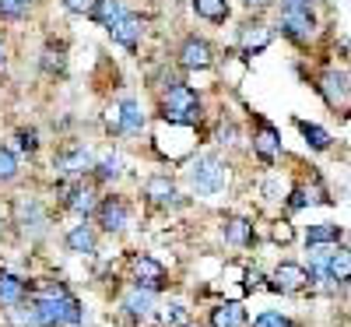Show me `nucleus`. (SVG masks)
Returning <instances> with one entry per match:
<instances>
[{
  "label": "nucleus",
  "instance_id": "39",
  "mask_svg": "<svg viewBox=\"0 0 351 327\" xmlns=\"http://www.w3.org/2000/svg\"><path fill=\"white\" fill-rule=\"evenodd\" d=\"M0 232H4V215H0Z\"/></svg>",
  "mask_w": 351,
  "mask_h": 327
},
{
  "label": "nucleus",
  "instance_id": "27",
  "mask_svg": "<svg viewBox=\"0 0 351 327\" xmlns=\"http://www.w3.org/2000/svg\"><path fill=\"white\" fill-rule=\"evenodd\" d=\"M67 204H71V212H77V215H92L95 212V190L92 187H77Z\"/></svg>",
  "mask_w": 351,
  "mask_h": 327
},
{
  "label": "nucleus",
  "instance_id": "11",
  "mask_svg": "<svg viewBox=\"0 0 351 327\" xmlns=\"http://www.w3.org/2000/svg\"><path fill=\"white\" fill-rule=\"evenodd\" d=\"M253 148H256V155H260L263 162H274L278 152H281V137H278V131H274L271 124H260V134L253 137Z\"/></svg>",
  "mask_w": 351,
  "mask_h": 327
},
{
  "label": "nucleus",
  "instance_id": "21",
  "mask_svg": "<svg viewBox=\"0 0 351 327\" xmlns=\"http://www.w3.org/2000/svg\"><path fill=\"white\" fill-rule=\"evenodd\" d=\"M21 300H25V282L18 275H0V303L18 306Z\"/></svg>",
  "mask_w": 351,
  "mask_h": 327
},
{
  "label": "nucleus",
  "instance_id": "36",
  "mask_svg": "<svg viewBox=\"0 0 351 327\" xmlns=\"http://www.w3.org/2000/svg\"><path fill=\"white\" fill-rule=\"evenodd\" d=\"M313 0H285V11H309Z\"/></svg>",
  "mask_w": 351,
  "mask_h": 327
},
{
  "label": "nucleus",
  "instance_id": "8",
  "mask_svg": "<svg viewBox=\"0 0 351 327\" xmlns=\"http://www.w3.org/2000/svg\"><path fill=\"white\" fill-rule=\"evenodd\" d=\"M134 275H137V285H144V289L155 292V289L165 282V267H162L155 257L141 253V257H134Z\"/></svg>",
  "mask_w": 351,
  "mask_h": 327
},
{
  "label": "nucleus",
  "instance_id": "2",
  "mask_svg": "<svg viewBox=\"0 0 351 327\" xmlns=\"http://www.w3.org/2000/svg\"><path fill=\"white\" fill-rule=\"evenodd\" d=\"M162 116H165L169 124L193 127V124L200 120V99H197V92H193L190 84L176 81L169 92H165V99H162Z\"/></svg>",
  "mask_w": 351,
  "mask_h": 327
},
{
  "label": "nucleus",
  "instance_id": "13",
  "mask_svg": "<svg viewBox=\"0 0 351 327\" xmlns=\"http://www.w3.org/2000/svg\"><path fill=\"white\" fill-rule=\"evenodd\" d=\"M319 92H324V99H327L330 106L344 102V99H348V78L337 74V71H327L324 78H319Z\"/></svg>",
  "mask_w": 351,
  "mask_h": 327
},
{
  "label": "nucleus",
  "instance_id": "3",
  "mask_svg": "<svg viewBox=\"0 0 351 327\" xmlns=\"http://www.w3.org/2000/svg\"><path fill=\"white\" fill-rule=\"evenodd\" d=\"M225 183H228V166H225V159H218V155H200V159L190 166V187H193L197 194L211 197V194L225 190Z\"/></svg>",
  "mask_w": 351,
  "mask_h": 327
},
{
  "label": "nucleus",
  "instance_id": "34",
  "mask_svg": "<svg viewBox=\"0 0 351 327\" xmlns=\"http://www.w3.org/2000/svg\"><path fill=\"white\" fill-rule=\"evenodd\" d=\"M18 141H21L25 152H36V148H39V134L36 131H18Z\"/></svg>",
  "mask_w": 351,
  "mask_h": 327
},
{
  "label": "nucleus",
  "instance_id": "15",
  "mask_svg": "<svg viewBox=\"0 0 351 327\" xmlns=\"http://www.w3.org/2000/svg\"><path fill=\"white\" fill-rule=\"evenodd\" d=\"M152 306H155V295H152V289H144V285H137V289H130L123 295V310H130L134 317H148Z\"/></svg>",
  "mask_w": 351,
  "mask_h": 327
},
{
  "label": "nucleus",
  "instance_id": "37",
  "mask_svg": "<svg viewBox=\"0 0 351 327\" xmlns=\"http://www.w3.org/2000/svg\"><path fill=\"white\" fill-rule=\"evenodd\" d=\"M246 4H250V8H260V4H267V0H246Z\"/></svg>",
  "mask_w": 351,
  "mask_h": 327
},
{
  "label": "nucleus",
  "instance_id": "31",
  "mask_svg": "<svg viewBox=\"0 0 351 327\" xmlns=\"http://www.w3.org/2000/svg\"><path fill=\"white\" fill-rule=\"evenodd\" d=\"M28 0H0V18H25Z\"/></svg>",
  "mask_w": 351,
  "mask_h": 327
},
{
  "label": "nucleus",
  "instance_id": "16",
  "mask_svg": "<svg viewBox=\"0 0 351 327\" xmlns=\"http://www.w3.org/2000/svg\"><path fill=\"white\" fill-rule=\"evenodd\" d=\"M120 131L123 134H141L144 131V113L137 99H123L120 102Z\"/></svg>",
  "mask_w": 351,
  "mask_h": 327
},
{
  "label": "nucleus",
  "instance_id": "29",
  "mask_svg": "<svg viewBox=\"0 0 351 327\" xmlns=\"http://www.w3.org/2000/svg\"><path fill=\"white\" fill-rule=\"evenodd\" d=\"M162 324H165V327H186V324H190L186 306H180V303H169V306L162 310Z\"/></svg>",
  "mask_w": 351,
  "mask_h": 327
},
{
  "label": "nucleus",
  "instance_id": "18",
  "mask_svg": "<svg viewBox=\"0 0 351 327\" xmlns=\"http://www.w3.org/2000/svg\"><path fill=\"white\" fill-rule=\"evenodd\" d=\"M327 278L334 282H351V247H341L327 257Z\"/></svg>",
  "mask_w": 351,
  "mask_h": 327
},
{
  "label": "nucleus",
  "instance_id": "5",
  "mask_svg": "<svg viewBox=\"0 0 351 327\" xmlns=\"http://www.w3.org/2000/svg\"><path fill=\"white\" fill-rule=\"evenodd\" d=\"M309 271L302 264H291V260H285V264H278V271H274V289L278 292H299V289H306L309 285Z\"/></svg>",
  "mask_w": 351,
  "mask_h": 327
},
{
  "label": "nucleus",
  "instance_id": "22",
  "mask_svg": "<svg viewBox=\"0 0 351 327\" xmlns=\"http://www.w3.org/2000/svg\"><path fill=\"white\" fill-rule=\"evenodd\" d=\"M144 197H152L155 204H165V201L176 197V187H172L169 176H152V180L144 183Z\"/></svg>",
  "mask_w": 351,
  "mask_h": 327
},
{
  "label": "nucleus",
  "instance_id": "20",
  "mask_svg": "<svg viewBox=\"0 0 351 327\" xmlns=\"http://www.w3.org/2000/svg\"><path fill=\"white\" fill-rule=\"evenodd\" d=\"M193 11L204 21L221 25V21H228V0H193Z\"/></svg>",
  "mask_w": 351,
  "mask_h": 327
},
{
  "label": "nucleus",
  "instance_id": "7",
  "mask_svg": "<svg viewBox=\"0 0 351 327\" xmlns=\"http://www.w3.org/2000/svg\"><path fill=\"white\" fill-rule=\"evenodd\" d=\"M180 64L186 71H208L211 67V46L204 39H197V36H190L183 43V49H180Z\"/></svg>",
  "mask_w": 351,
  "mask_h": 327
},
{
  "label": "nucleus",
  "instance_id": "9",
  "mask_svg": "<svg viewBox=\"0 0 351 327\" xmlns=\"http://www.w3.org/2000/svg\"><path fill=\"white\" fill-rule=\"evenodd\" d=\"M141 32H144V25H141V18H134V14H123L120 21H116V25L109 28V36H112L116 43H120L123 49H137Z\"/></svg>",
  "mask_w": 351,
  "mask_h": 327
},
{
  "label": "nucleus",
  "instance_id": "10",
  "mask_svg": "<svg viewBox=\"0 0 351 327\" xmlns=\"http://www.w3.org/2000/svg\"><path fill=\"white\" fill-rule=\"evenodd\" d=\"M271 39H274V32H271L267 25H260V21H256V25H246V28H243L239 46H243L246 56H256V53H263V49L271 46Z\"/></svg>",
  "mask_w": 351,
  "mask_h": 327
},
{
  "label": "nucleus",
  "instance_id": "17",
  "mask_svg": "<svg viewBox=\"0 0 351 327\" xmlns=\"http://www.w3.org/2000/svg\"><path fill=\"white\" fill-rule=\"evenodd\" d=\"M84 169H92V155H88L84 148H74V152L56 159V172H60V176H77Z\"/></svg>",
  "mask_w": 351,
  "mask_h": 327
},
{
  "label": "nucleus",
  "instance_id": "14",
  "mask_svg": "<svg viewBox=\"0 0 351 327\" xmlns=\"http://www.w3.org/2000/svg\"><path fill=\"white\" fill-rule=\"evenodd\" d=\"M18 218H21L25 232H28V229L43 232V225H46V215H43V207H39L36 197H21V201H18Z\"/></svg>",
  "mask_w": 351,
  "mask_h": 327
},
{
  "label": "nucleus",
  "instance_id": "19",
  "mask_svg": "<svg viewBox=\"0 0 351 327\" xmlns=\"http://www.w3.org/2000/svg\"><path fill=\"white\" fill-rule=\"evenodd\" d=\"M337 240H341V225H330V222L309 225V232H306V243L309 247H334Z\"/></svg>",
  "mask_w": 351,
  "mask_h": 327
},
{
  "label": "nucleus",
  "instance_id": "38",
  "mask_svg": "<svg viewBox=\"0 0 351 327\" xmlns=\"http://www.w3.org/2000/svg\"><path fill=\"white\" fill-rule=\"evenodd\" d=\"M0 64H4V46H0Z\"/></svg>",
  "mask_w": 351,
  "mask_h": 327
},
{
  "label": "nucleus",
  "instance_id": "32",
  "mask_svg": "<svg viewBox=\"0 0 351 327\" xmlns=\"http://www.w3.org/2000/svg\"><path fill=\"white\" fill-rule=\"evenodd\" d=\"M64 8H67L71 14H88V18H92L95 8H99V0H64Z\"/></svg>",
  "mask_w": 351,
  "mask_h": 327
},
{
  "label": "nucleus",
  "instance_id": "40",
  "mask_svg": "<svg viewBox=\"0 0 351 327\" xmlns=\"http://www.w3.org/2000/svg\"><path fill=\"white\" fill-rule=\"evenodd\" d=\"M28 4H32V0H28Z\"/></svg>",
  "mask_w": 351,
  "mask_h": 327
},
{
  "label": "nucleus",
  "instance_id": "4",
  "mask_svg": "<svg viewBox=\"0 0 351 327\" xmlns=\"http://www.w3.org/2000/svg\"><path fill=\"white\" fill-rule=\"evenodd\" d=\"M99 222H102L106 232H123L127 222H130V207H127V201H120V197H106V201L99 204Z\"/></svg>",
  "mask_w": 351,
  "mask_h": 327
},
{
  "label": "nucleus",
  "instance_id": "30",
  "mask_svg": "<svg viewBox=\"0 0 351 327\" xmlns=\"http://www.w3.org/2000/svg\"><path fill=\"white\" fill-rule=\"evenodd\" d=\"M253 327H291V320L281 317L278 310H263V313L253 320Z\"/></svg>",
  "mask_w": 351,
  "mask_h": 327
},
{
  "label": "nucleus",
  "instance_id": "1",
  "mask_svg": "<svg viewBox=\"0 0 351 327\" xmlns=\"http://www.w3.org/2000/svg\"><path fill=\"white\" fill-rule=\"evenodd\" d=\"M32 310H36V324H43V327L81 324V306H77V300H71L64 289H46L36 300Z\"/></svg>",
  "mask_w": 351,
  "mask_h": 327
},
{
  "label": "nucleus",
  "instance_id": "23",
  "mask_svg": "<svg viewBox=\"0 0 351 327\" xmlns=\"http://www.w3.org/2000/svg\"><path fill=\"white\" fill-rule=\"evenodd\" d=\"M67 247H71L74 253H92V250H95V232L88 229V225H74V229L67 232Z\"/></svg>",
  "mask_w": 351,
  "mask_h": 327
},
{
  "label": "nucleus",
  "instance_id": "26",
  "mask_svg": "<svg viewBox=\"0 0 351 327\" xmlns=\"http://www.w3.org/2000/svg\"><path fill=\"white\" fill-rule=\"evenodd\" d=\"M299 131H302L306 144L316 148V152H327V148H330V134H327L324 127H316V124H309V120H299Z\"/></svg>",
  "mask_w": 351,
  "mask_h": 327
},
{
  "label": "nucleus",
  "instance_id": "35",
  "mask_svg": "<svg viewBox=\"0 0 351 327\" xmlns=\"http://www.w3.org/2000/svg\"><path fill=\"white\" fill-rule=\"evenodd\" d=\"M274 243H291V225H274Z\"/></svg>",
  "mask_w": 351,
  "mask_h": 327
},
{
  "label": "nucleus",
  "instance_id": "6",
  "mask_svg": "<svg viewBox=\"0 0 351 327\" xmlns=\"http://www.w3.org/2000/svg\"><path fill=\"white\" fill-rule=\"evenodd\" d=\"M281 32L288 39H295V43H306L316 32V21H313L309 11H285L281 14Z\"/></svg>",
  "mask_w": 351,
  "mask_h": 327
},
{
  "label": "nucleus",
  "instance_id": "28",
  "mask_svg": "<svg viewBox=\"0 0 351 327\" xmlns=\"http://www.w3.org/2000/svg\"><path fill=\"white\" fill-rule=\"evenodd\" d=\"M18 176V155L11 148H0V183H11Z\"/></svg>",
  "mask_w": 351,
  "mask_h": 327
},
{
  "label": "nucleus",
  "instance_id": "25",
  "mask_svg": "<svg viewBox=\"0 0 351 327\" xmlns=\"http://www.w3.org/2000/svg\"><path fill=\"white\" fill-rule=\"evenodd\" d=\"M225 240L228 243H236V247H246L253 240V225L246 218H228L225 222Z\"/></svg>",
  "mask_w": 351,
  "mask_h": 327
},
{
  "label": "nucleus",
  "instance_id": "24",
  "mask_svg": "<svg viewBox=\"0 0 351 327\" xmlns=\"http://www.w3.org/2000/svg\"><path fill=\"white\" fill-rule=\"evenodd\" d=\"M123 14H127V8L120 4V0H99V8H95V14H92V18H99V25H102V28H112Z\"/></svg>",
  "mask_w": 351,
  "mask_h": 327
},
{
  "label": "nucleus",
  "instance_id": "12",
  "mask_svg": "<svg viewBox=\"0 0 351 327\" xmlns=\"http://www.w3.org/2000/svg\"><path fill=\"white\" fill-rule=\"evenodd\" d=\"M246 310L243 303H221L211 310V327H246Z\"/></svg>",
  "mask_w": 351,
  "mask_h": 327
},
{
  "label": "nucleus",
  "instance_id": "33",
  "mask_svg": "<svg viewBox=\"0 0 351 327\" xmlns=\"http://www.w3.org/2000/svg\"><path fill=\"white\" fill-rule=\"evenodd\" d=\"M95 169H99L102 180H116V176H120V159H116V155H106Z\"/></svg>",
  "mask_w": 351,
  "mask_h": 327
}]
</instances>
